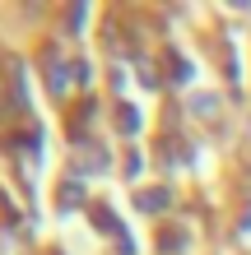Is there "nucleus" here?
<instances>
[{
  "label": "nucleus",
  "instance_id": "obj_1",
  "mask_svg": "<svg viewBox=\"0 0 251 255\" xmlns=\"http://www.w3.org/2000/svg\"><path fill=\"white\" fill-rule=\"evenodd\" d=\"M93 223H98V228L107 232V237H121V251H126V255L135 251V246H130V237H126L121 228H116V218H112V209H107V204H93Z\"/></svg>",
  "mask_w": 251,
  "mask_h": 255
},
{
  "label": "nucleus",
  "instance_id": "obj_2",
  "mask_svg": "<svg viewBox=\"0 0 251 255\" xmlns=\"http://www.w3.org/2000/svg\"><path fill=\"white\" fill-rule=\"evenodd\" d=\"M79 167H84V172H107V158H102V148H98V144L79 148Z\"/></svg>",
  "mask_w": 251,
  "mask_h": 255
},
{
  "label": "nucleus",
  "instance_id": "obj_3",
  "mask_svg": "<svg viewBox=\"0 0 251 255\" xmlns=\"http://www.w3.org/2000/svg\"><path fill=\"white\" fill-rule=\"evenodd\" d=\"M168 204H172L168 190H144L140 195V209H144V214H158V209H168Z\"/></svg>",
  "mask_w": 251,
  "mask_h": 255
},
{
  "label": "nucleus",
  "instance_id": "obj_4",
  "mask_svg": "<svg viewBox=\"0 0 251 255\" xmlns=\"http://www.w3.org/2000/svg\"><path fill=\"white\" fill-rule=\"evenodd\" d=\"M65 84H70V65L61 56H51V93H65Z\"/></svg>",
  "mask_w": 251,
  "mask_h": 255
},
{
  "label": "nucleus",
  "instance_id": "obj_5",
  "mask_svg": "<svg viewBox=\"0 0 251 255\" xmlns=\"http://www.w3.org/2000/svg\"><path fill=\"white\" fill-rule=\"evenodd\" d=\"M196 112H200V116H214V112H219V98H214V93L191 98V116H196Z\"/></svg>",
  "mask_w": 251,
  "mask_h": 255
},
{
  "label": "nucleus",
  "instance_id": "obj_6",
  "mask_svg": "<svg viewBox=\"0 0 251 255\" xmlns=\"http://www.w3.org/2000/svg\"><path fill=\"white\" fill-rule=\"evenodd\" d=\"M116 121H121L126 134H135V130H140V112H135V107H121V116H116Z\"/></svg>",
  "mask_w": 251,
  "mask_h": 255
},
{
  "label": "nucleus",
  "instance_id": "obj_7",
  "mask_svg": "<svg viewBox=\"0 0 251 255\" xmlns=\"http://www.w3.org/2000/svg\"><path fill=\"white\" fill-rule=\"evenodd\" d=\"M61 204H65V209H75V204H79V186H75V181H65V186H61Z\"/></svg>",
  "mask_w": 251,
  "mask_h": 255
},
{
  "label": "nucleus",
  "instance_id": "obj_8",
  "mask_svg": "<svg viewBox=\"0 0 251 255\" xmlns=\"http://www.w3.org/2000/svg\"><path fill=\"white\" fill-rule=\"evenodd\" d=\"M158 246H163V251H177V246H182V232H168V237H163Z\"/></svg>",
  "mask_w": 251,
  "mask_h": 255
}]
</instances>
